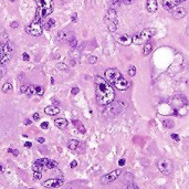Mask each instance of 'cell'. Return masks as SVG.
<instances>
[{"label": "cell", "instance_id": "1", "mask_svg": "<svg viewBox=\"0 0 189 189\" xmlns=\"http://www.w3.org/2000/svg\"><path fill=\"white\" fill-rule=\"evenodd\" d=\"M95 95L100 105L111 104L115 99V92L112 85L101 76L95 77Z\"/></svg>", "mask_w": 189, "mask_h": 189}, {"label": "cell", "instance_id": "2", "mask_svg": "<svg viewBox=\"0 0 189 189\" xmlns=\"http://www.w3.org/2000/svg\"><path fill=\"white\" fill-rule=\"evenodd\" d=\"M168 104L173 107L174 114L177 116H184L188 112V100L184 95H175L168 100Z\"/></svg>", "mask_w": 189, "mask_h": 189}, {"label": "cell", "instance_id": "3", "mask_svg": "<svg viewBox=\"0 0 189 189\" xmlns=\"http://www.w3.org/2000/svg\"><path fill=\"white\" fill-rule=\"evenodd\" d=\"M35 4H37L35 18L38 19L43 20L53 11V0H35Z\"/></svg>", "mask_w": 189, "mask_h": 189}, {"label": "cell", "instance_id": "4", "mask_svg": "<svg viewBox=\"0 0 189 189\" xmlns=\"http://www.w3.org/2000/svg\"><path fill=\"white\" fill-rule=\"evenodd\" d=\"M155 33H156V30H155L154 28H147V29H144L143 31H140V32L133 35L132 40H133L134 44L142 46V44H145L146 42H148L149 39L153 35H155Z\"/></svg>", "mask_w": 189, "mask_h": 189}, {"label": "cell", "instance_id": "5", "mask_svg": "<svg viewBox=\"0 0 189 189\" xmlns=\"http://www.w3.org/2000/svg\"><path fill=\"white\" fill-rule=\"evenodd\" d=\"M105 23H106L110 32H115L117 30L118 20H117V13L114 8H110L107 10L106 15H105Z\"/></svg>", "mask_w": 189, "mask_h": 189}, {"label": "cell", "instance_id": "6", "mask_svg": "<svg viewBox=\"0 0 189 189\" xmlns=\"http://www.w3.org/2000/svg\"><path fill=\"white\" fill-rule=\"evenodd\" d=\"M26 32L31 35H33V37H40L43 32L42 20H40L35 17L33 21H32L28 27H26Z\"/></svg>", "mask_w": 189, "mask_h": 189}, {"label": "cell", "instance_id": "7", "mask_svg": "<svg viewBox=\"0 0 189 189\" xmlns=\"http://www.w3.org/2000/svg\"><path fill=\"white\" fill-rule=\"evenodd\" d=\"M157 168H158V170L163 175L169 176V175L173 173L174 165H173V162H171L170 159L162 158V159H159L158 163H157Z\"/></svg>", "mask_w": 189, "mask_h": 189}, {"label": "cell", "instance_id": "8", "mask_svg": "<svg viewBox=\"0 0 189 189\" xmlns=\"http://www.w3.org/2000/svg\"><path fill=\"white\" fill-rule=\"evenodd\" d=\"M121 174H122V169H121V168L113 170V171L104 175L103 177L101 178V182H102L103 185H108V184H111V182H115L116 179H118Z\"/></svg>", "mask_w": 189, "mask_h": 189}, {"label": "cell", "instance_id": "9", "mask_svg": "<svg viewBox=\"0 0 189 189\" xmlns=\"http://www.w3.org/2000/svg\"><path fill=\"white\" fill-rule=\"evenodd\" d=\"M122 73L121 71H118L115 68H111V69H107L105 71V77H106V81L110 83V84H113L116 80H118L120 77H122Z\"/></svg>", "mask_w": 189, "mask_h": 189}, {"label": "cell", "instance_id": "10", "mask_svg": "<svg viewBox=\"0 0 189 189\" xmlns=\"http://www.w3.org/2000/svg\"><path fill=\"white\" fill-rule=\"evenodd\" d=\"M10 54H11L10 46L0 43V64H4L10 59Z\"/></svg>", "mask_w": 189, "mask_h": 189}, {"label": "cell", "instance_id": "11", "mask_svg": "<svg viewBox=\"0 0 189 189\" xmlns=\"http://www.w3.org/2000/svg\"><path fill=\"white\" fill-rule=\"evenodd\" d=\"M63 185V178H51L43 182L46 188H58Z\"/></svg>", "mask_w": 189, "mask_h": 189}, {"label": "cell", "instance_id": "12", "mask_svg": "<svg viewBox=\"0 0 189 189\" xmlns=\"http://www.w3.org/2000/svg\"><path fill=\"white\" fill-rule=\"evenodd\" d=\"M113 85H114L117 90H120V91H125V90H127L128 88L131 86V83L124 76H122L120 77L118 80H116V81L113 83Z\"/></svg>", "mask_w": 189, "mask_h": 189}, {"label": "cell", "instance_id": "13", "mask_svg": "<svg viewBox=\"0 0 189 189\" xmlns=\"http://www.w3.org/2000/svg\"><path fill=\"white\" fill-rule=\"evenodd\" d=\"M163 7L166 9L167 11H173L175 8L178 7V4H180V0H163Z\"/></svg>", "mask_w": 189, "mask_h": 189}, {"label": "cell", "instance_id": "14", "mask_svg": "<svg viewBox=\"0 0 189 189\" xmlns=\"http://www.w3.org/2000/svg\"><path fill=\"white\" fill-rule=\"evenodd\" d=\"M146 9L149 13H155L158 9V2L157 0H147L146 1Z\"/></svg>", "mask_w": 189, "mask_h": 189}, {"label": "cell", "instance_id": "15", "mask_svg": "<svg viewBox=\"0 0 189 189\" xmlns=\"http://www.w3.org/2000/svg\"><path fill=\"white\" fill-rule=\"evenodd\" d=\"M117 42L124 46H127L133 43V40H132V37H129L128 35H122L117 38Z\"/></svg>", "mask_w": 189, "mask_h": 189}, {"label": "cell", "instance_id": "16", "mask_svg": "<svg viewBox=\"0 0 189 189\" xmlns=\"http://www.w3.org/2000/svg\"><path fill=\"white\" fill-rule=\"evenodd\" d=\"M173 15H174L175 19H177V20L182 19V18H184V17L186 15L185 8H182V7H176L174 10H173Z\"/></svg>", "mask_w": 189, "mask_h": 189}, {"label": "cell", "instance_id": "17", "mask_svg": "<svg viewBox=\"0 0 189 189\" xmlns=\"http://www.w3.org/2000/svg\"><path fill=\"white\" fill-rule=\"evenodd\" d=\"M44 113L46 115H50V116H54V115H58L60 113V108L57 107V106H53V105H50V106H46L44 108Z\"/></svg>", "mask_w": 189, "mask_h": 189}, {"label": "cell", "instance_id": "18", "mask_svg": "<svg viewBox=\"0 0 189 189\" xmlns=\"http://www.w3.org/2000/svg\"><path fill=\"white\" fill-rule=\"evenodd\" d=\"M73 38V37H72ZM71 35H70L69 33V31H66V30H63V31H60L58 33V40L59 41H70L71 40Z\"/></svg>", "mask_w": 189, "mask_h": 189}, {"label": "cell", "instance_id": "19", "mask_svg": "<svg viewBox=\"0 0 189 189\" xmlns=\"http://www.w3.org/2000/svg\"><path fill=\"white\" fill-rule=\"evenodd\" d=\"M54 124H55V126L57 127H59L60 129H64V128H66V126H68V121L65 120V118H57V120L54 121Z\"/></svg>", "mask_w": 189, "mask_h": 189}, {"label": "cell", "instance_id": "20", "mask_svg": "<svg viewBox=\"0 0 189 189\" xmlns=\"http://www.w3.org/2000/svg\"><path fill=\"white\" fill-rule=\"evenodd\" d=\"M151 50H153V43L151 42H146L144 44V49H143V54L146 57L148 54L151 53Z\"/></svg>", "mask_w": 189, "mask_h": 189}, {"label": "cell", "instance_id": "21", "mask_svg": "<svg viewBox=\"0 0 189 189\" xmlns=\"http://www.w3.org/2000/svg\"><path fill=\"white\" fill-rule=\"evenodd\" d=\"M69 148L71 149V151H75L77 147L80 146V142L79 140H76V139H71L69 142Z\"/></svg>", "mask_w": 189, "mask_h": 189}, {"label": "cell", "instance_id": "22", "mask_svg": "<svg viewBox=\"0 0 189 189\" xmlns=\"http://www.w3.org/2000/svg\"><path fill=\"white\" fill-rule=\"evenodd\" d=\"M72 123L74 124V126L79 129V131L81 132L82 134H84L85 133V128H84V126H83V124H82V122H80V121H77V120H74Z\"/></svg>", "mask_w": 189, "mask_h": 189}, {"label": "cell", "instance_id": "23", "mask_svg": "<svg viewBox=\"0 0 189 189\" xmlns=\"http://www.w3.org/2000/svg\"><path fill=\"white\" fill-rule=\"evenodd\" d=\"M54 26H55V20L54 19H49L44 24H43V27H44L46 30H51Z\"/></svg>", "mask_w": 189, "mask_h": 189}, {"label": "cell", "instance_id": "24", "mask_svg": "<svg viewBox=\"0 0 189 189\" xmlns=\"http://www.w3.org/2000/svg\"><path fill=\"white\" fill-rule=\"evenodd\" d=\"M57 166H58V162L49 159V162H48V164H46V169H53V168H55Z\"/></svg>", "mask_w": 189, "mask_h": 189}, {"label": "cell", "instance_id": "25", "mask_svg": "<svg viewBox=\"0 0 189 189\" xmlns=\"http://www.w3.org/2000/svg\"><path fill=\"white\" fill-rule=\"evenodd\" d=\"M26 94H27V95H29V96H31V95L35 94V86H33V85H28V89H27V92H26Z\"/></svg>", "mask_w": 189, "mask_h": 189}, {"label": "cell", "instance_id": "26", "mask_svg": "<svg viewBox=\"0 0 189 189\" xmlns=\"http://www.w3.org/2000/svg\"><path fill=\"white\" fill-rule=\"evenodd\" d=\"M12 89H13V88H12L11 83H4V86H2V91L6 93L9 92V91H12Z\"/></svg>", "mask_w": 189, "mask_h": 189}, {"label": "cell", "instance_id": "27", "mask_svg": "<svg viewBox=\"0 0 189 189\" xmlns=\"http://www.w3.org/2000/svg\"><path fill=\"white\" fill-rule=\"evenodd\" d=\"M163 125H164L166 128L174 127V123H173V121H170V120H165L164 122H163Z\"/></svg>", "mask_w": 189, "mask_h": 189}, {"label": "cell", "instance_id": "28", "mask_svg": "<svg viewBox=\"0 0 189 189\" xmlns=\"http://www.w3.org/2000/svg\"><path fill=\"white\" fill-rule=\"evenodd\" d=\"M35 94L39 95V96H42L43 94H44V90H43V88L37 85V86H35Z\"/></svg>", "mask_w": 189, "mask_h": 189}, {"label": "cell", "instance_id": "29", "mask_svg": "<svg viewBox=\"0 0 189 189\" xmlns=\"http://www.w3.org/2000/svg\"><path fill=\"white\" fill-rule=\"evenodd\" d=\"M136 68L134 65H131L129 66V69H128V75L129 76H135V74H136Z\"/></svg>", "mask_w": 189, "mask_h": 189}, {"label": "cell", "instance_id": "30", "mask_svg": "<svg viewBox=\"0 0 189 189\" xmlns=\"http://www.w3.org/2000/svg\"><path fill=\"white\" fill-rule=\"evenodd\" d=\"M69 42H70V46H72V48H75V46H77V41H76V39L74 38V37L71 39V40H70Z\"/></svg>", "mask_w": 189, "mask_h": 189}, {"label": "cell", "instance_id": "31", "mask_svg": "<svg viewBox=\"0 0 189 189\" xmlns=\"http://www.w3.org/2000/svg\"><path fill=\"white\" fill-rule=\"evenodd\" d=\"M41 177H42L41 173H39V171H35V173H33V179H35V180L41 179Z\"/></svg>", "mask_w": 189, "mask_h": 189}, {"label": "cell", "instance_id": "32", "mask_svg": "<svg viewBox=\"0 0 189 189\" xmlns=\"http://www.w3.org/2000/svg\"><path fill=\"white\" fill-rule=\"evenodd\" d=\"M96 62H97V58H96V57L92 55V57H90V58H89V63H90V64H95Z\"/></svg>", "mask_w": 189, "mask_h": 189}, {"label": "cell", "instance_id": "33", "mask_svg": "<svg viewBox=\"0 0 189 189\" xmlns=\"http://www.w3.org/2000/svg\"><path fill=\"white\" fill-rule=\"evenodd\" d=\"M111 1V4L114 6V7H117V6H120V4H122V2H121V0H110Z\"/></svg>", "mask_w": 189, "mask_h": 189}, {"label": "cell", "instance_id": "34", "mask_svg": "<svg viewBox=\"0 0 189 189\" xmlns=\"http://www.w3.org/2000/svg\"><path fill=\"white\" fill-rule=\"evenodd\" d=\"M136 0H121V2L123 4H134Z\"/></svg>", "mask_w": 189, "mask_h": 189}, {"label": "cell", "instance_id": "35", "mask_svg": "<svg viewBox=\"0 0 189 189\" xmlns=\"http://www.w3.org/2000/svg\"><path fill=\"white\" fill-rule=\"evenodd\" d=\"M170 137L174 139V140H176V142H179V140H180V137L178 136V134H171Z\"/></svg>", "mask_w": 189, "mask_h": 189}, {"label": "cell", "instance_id": "36", "mask_svg": "<svg viewBox=\"0 0 189 189\" xmlns=\"http://www.w3.org/2000/svg\"><path fill=\"white\" fill-rule=\"evenodd\" d=\"M8 151H9V153H11V154H13L15 156H18V155H19V151H17V149H12V148H9V149H8Z\"/></svg>", "mask_w": 189, "mask_h": 189}, {"label": "cell", "instance_id": "37", "mask_svg": "<svg viewBox=\"0 0 189 189\" xmlns=\"http://www.w3.org/2000/svg\"><path fill=\"white\" fill-rule=\"evenodd\" d=\"M79 92H80V89H79V88H73V89L71 90V93H72L73 95H76V94H79Z\"/></svg>", "mask_w": 189, "mask_h": 189}, {"label": "cell", "instance_id": "38", "mask_svg": "<svg viewBox=\"0 0 189 189\" xmlns=\"http://www.w3.org/2000/svg\"><path fill=\"white\" fill-rule=\"evenodd\" d=\"M27 89H28V85H22V86L20 88V91H21V93H22V94H26V92H27Z\"/></svg>", "mask_w": 189, "mask_h": 189}, {"label": "cell", "instance_id": "39", "mask_svg": "<svg viewBox=\"0 0 189 189\" xmlns=\"http://www.w3.org/2000/svg\"><path fill=\"white\" fill-rule=\"evenodd\" d=\"M48 127H49V123H48V122H43V123L41 124V128H43V129H46Z\"/></svg>", "mask_w": 189, "mask_h": 189}, {"label": "cell", "instance_id": "40", "mask_svg": "<svg viewBox=\"0 0 189 189\" xmlns=\"http://www.w3.org/2000/svg\"><path fill=\"white\" fill-rule=\"evenodd\" d=\"M22 59H23V61H29V59H30V57H29V54L23 53V54H22Z\"/></svg>", "mask_w": 189, "mask_h": 189}, {"label": "cell", "instance_id": "41", "mask_svg": "<svg viewBox=\"0 0 189 189\" xmlns=\"http://www.w3.org/2000/svg\"><path fill=\"white\" fill-rule=\"evenodd\" d=\"M10 26H11L12 29H15V28H18V27H19V23L17 22V21H13V22H11V24H10Z\"/></svg>", "mask_w": 189, "mask_h": 189}, {"label": "cell", "instance_id": "42", "mask_svg": "<svg viewBox=\"0 0 189 189\" xmlns=\"http://www.w3.org/2000/svg\"><path fill=\"white\" fill-rule=\"evenodd\" d=\"M126 189H139V188H138V187H137L136 185H134V184H132V185L128 186V187H127Z\"/></svg>", "mask_w": 189, "mask_h": 189}, {"label": "cell", "instance_id": "43", "mask_svg": "<svg viewBox=\"0 0 189 189\" xmlns=\"http://www.w3.org/2000/svg\"><path fill=\"white\" fill-rule=\"evenodd\" d=\"M76 19H77V15H76V13H73V15H72V18H71V20H72L73 22H76Z\"/></svg>", "mask_w": 189, "mask_h": 189}, {"label": "cell", "instance_id": "44", "mask_svg": "<svg viewBox=\"0 0 189 189\" xmlns=\"http://www.w3.org/2000/svg\"><path fill=\"white\" fill-rule=\"evenodd\" d=\"M70 166H71V168H75V167L77 166V162H75V160H73V162L71 163V165H70Z\"/></svg>", "mask_w": 189, "mask_h": 189}, {"label": "cell", "instance_id": "45", "mask_svg": "<svg viewBox=\"0 0 189 189\" xmlns=\"http://www.w3.org/2000/svg\"><path fill=\"white\" fill-rule=\"evenodd\" d=\"M39 118H40V115H39V113H35V114H33V120L38 121Z\"/></svg>", "mask_w": 189, "mask_h": 189}, {"label": "cell", "instance_id": "46", "mask_svg": "<svg viewBox=\"0 0 189 189\" xmlns=\"http://www.w3.org/2000/svg\"><path fill=\"white\" fill-rule=\"evenodd\" d=\"M118 165L120 166H124L125 165V159H121L120 162H118Z\"/></svg>", "mask_w": 189, "mask_h": 189}, {"label": "cell", "instance_id": "47", "mask_svg": "<svg viewBox=\"0 0 189 189\" xmlns=\"http://www.w3.org/2000/svg\"><path fill=\"white\" fill-rule=\"evenodd\" d=\"M38 142H39L40 144H43V143H44V138H43V137H39V138H38Z\"/></svg>", "mask_w": 189, "mask_h": 189}, {"label": "cell", "instance_id": "48", "mask_svg": "<svg viewBox=\"0 0 189 189\" xmlns=\"http://www.w3.org/2000/svg\"><path fill=\"white\" fill-rule=\"evenodd\" d=\"M24 146H26V147H29V148H30V147L32 146V144H31L30 142H27V143L24 144Z\"/></svg>", "mask_w": 189, "mask_h": 189}, {"label": "cell", "instance_id": "49", "mask_svg": "<svg viewBox=\"0 0 189 189\" xmlns=\"http://www.w3.org/2000/svg\"><path fill=\"white\" fill-rule=\"evenodd\" d=\"M24 124H26V125H30L31 121L30 120H26V121H24Z\"/></svg>", "mask_w": 189, "mask_h": 189}, {"label": "cell", "instance_id": "50", "mask_svg": "<svg viewBox=\"0 0 189 189\" xmlns=\"http://www.w3.org/2000/svg\"><path fill=\"white\" fill-rule=\"evenodd\" d=\"M4 171V167H2V165H0V173H2Z\"/></svg>", "mask_w": 189, "mask_h": 189}, {"label": "cell", "instance_id": "51", "mask_svg": "<svg viewBox=\"0 0 189 189\" xmlns=\"http://www.w3.org/2000/svg\"><path fill=\"white\" fill-rule=\"evenodd\" d=\"M1 79H2V71L0 70V80H1Z\"/></svg>", "mask_w": 189, "mask_h": 189}, {"label": "cell", "instance_id": "52", "mask_svg": "<svg viewBox=\"0 0 189 189\" xmlns=\"http://www.w3.org/2000/svg\"><path fill=\"white\" fill-rule=\"evenodd\" d=\"M9 1H11V2H15V1H17V0H9Z\"/></svg>", "mask_w": 189, "mask_h": 189}, {"label": "cell", "instance_id": "53", "mask_svg": "<svg viewBox=\"0 0 189 189\" xmlns=\"http://www.w3.org/2000/svg\"><path fill=\"white\" fill-rule=\"evenodd\" d=\"M186 0H180V2H185Z\"/></svg>", "mask_w": 189, "mask_h": 189}, {"label": "cell", "instance_id": "54", "mask_svg": "<svg viewBox=\"0 0 189 189\" xmlns=\"http://www.w3.org/2000/svg\"><path fill=\"white\" fill-rule=\"evenodd\" d=\"M28 189H35V188H28Z\"/></svg>", "mask_w": 189, "mask_h": 189}]
</instances>
